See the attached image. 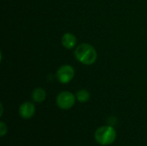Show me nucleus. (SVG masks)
Wrapping results in <instances>:
<instances>
[{"instance_id": "obj_5", "label": "nucleus", "mask_w": 147, "mask_h": 146, "mask_svg": "<svg viewBox=\"0 0 147 146\" xmlns=\"http://www.w3.org/2000/svg\"><path fill=\"white\" fill-rule=\"evenodd\" d=\"M35 113V107L30 102H25L19 107V114L23 119H30Z\"/></svg>"}, {"instance_id": "obj_9", "label": "nucleus", "mask_w": 147, "mask_h": 146, "mask_svg": "<svg viewBox=\"0 0 147 146\" xmlns=\"http://www.w3.org/2000/svg\"><path fill=\"white\" fill-rule=\"evenodd\" d=\"M7 131H8V128H7L6 124L3 121H1L0 122V136L3 137L7 133Z\"/></svg>"}, {"instance_id": "obj_2", "label": "nucleus", "mask_w": 147, "mask_h": 146, "mask_svg": "<svg viewBox=\"0 0 147 146\" xmlns=\"http://www.w3.org/2000/svg\"><path fill=\"white\" fill-rule=\"evenodd\" d=\"M117 134L115 128L111 126H102L96 129L94 133L96 142L101 145H110L116 139Z\"/></svg>"}, {"instance_id": "obj_6", "label": "nucleus", "mask_w": 147, "mask_h": 146, "mask_svg": "<svg viewBox=\"0 0 147 146\" xmlns=\"http://www.w3.org/2000/svg\"><path fill=\"white\" fill-rule=\"evenodd\" d=\"M61 44L66 49H72L76 46L77 38L71 33H65L61 38Z\"/></svg>"}, {"instance_id": "obj_7", "label": "nucleus", "mask_w": 147, "mask_h": 146, "mask_svg": "<svg viewBox=\"0 0 147 146\" xmlns=\"http://www.w3.org/2000/svg\"><path fill=\"white\" fill-rule=\"evenodd\" d=\"M47 97V93L42 88H36L32 92V100L34 102L40 103L45 101Z\"/></svg>"}, {"instance_id": "obj_8", "label": "nucleus", "mask_w": 147, "mask_h": 146, "mask_svg": "<svg viewBox=\"0 0 147 146\" xmlns=\"http://www.w3.org/2000/svg\"><path fill=\"white\" fill-rule=\"evenodd\" d=\"M76 98L79 102H87L90 98V93H89V91L87 89H79L77 92Z\"/></svg>"}, {"instance_id": "obj_3", "label": "nucleus", "mask_w": 147, "mask_h": 146, "mask_svg": "<svg viewBox=\"0 0 147 146\" xmlns=\"http://www.w3.org/2000/svg\"><path fill=\"white\" fill-rule=\"evenodd\" d=\"M76 102V96L69 91L60 92L56 98V103L61 109L67 110L71 108Z\"/></svg>"}, {"instance_id": "obj_1", "label": "nucleus", "mask_w": 147, "mask_h": 146, "mask_svg": "<svg viewBox=\"0 0 147 146\" xmlns=\"http://www.w3.org/2000/svg\"><path fill=\"white\" fill-rule=\"evenodd\" d=\"M76 59L82 64L90 65H93L97 59L96 50L88 43H83L77 46L75 50Z\"/></svg>"}, {"instance_id": "obj_4", "label": "nucleus", "mask_w": 147, "mask_h": 146, "mask_svg": "<svg viewBox=\"0 0 147 146\" xmlns=\"http://www.w3.org/2000/svg\"><path fill=\"white\" fill-rule=\"evenodd\" d=\"M75 76V71L72 66L65 65L59 68L56 73L57 79L61 83H70Z\"/></svg>"}]
</instances>
